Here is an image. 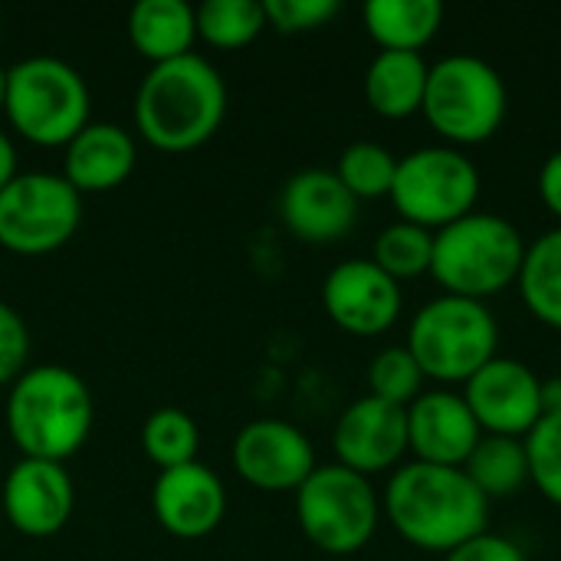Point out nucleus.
Instances as JSON below:
<instances>
[{
  "mask_svg": "<svg viewBox=\"0 0 561 561\" xmlns=\"http://www.w3.org/2000/svg\"><path fill=\"white\" fill-rule=\"evenodd\" d=\"M398 158L378 145V141H355L342 151L339 158V181L348 187L355 201H371V197H388L394 184Z\"/></svg>",
  "mask_w": 561,
  "mask_h": 561,
  "instance_id": "nucleus-28",
  "label": "nucleus"
},
{
  "mask_svg": "<svg viewBox=\"0 0 561 561\" xmlns=\"http://www.w3.org/2000/svg\"><path fill=\"white\" fill-rule=\"evenodd\" d=\"M519 296L526 309L549 329L561 332V227L526 243L519 270Z\"/></svg>",
  "mask_w": 561,
  "mask_h": 561,
  "instance_id": "nucleus-23",
  "label": "nucleus"
},
{
  "mask_svg": "<svg viewBox=\"0 0 561 561\" xmlns=\"http://www.w3.org/2000/svg\"><path fill=\"white\" fill-rule=\"evenodd\" d=\"M339 0H263L266 26L279 33H309L335 20Z\"/></svg>",
  "mask_w": 561,
  "mask_h": 561,
  "instance_id": "nucleus-31",
  "label": "nucleus"
},
{
  "mask_svg": "<svg viewBox=\"0 0 561 561\" xmlns=\"http://www.w3.org/2000/svg\"><path fill=\"white\" fill-rule=\"evenodd\" d=\"M82 224V194L49 171L16 174L0 191V247L43 256L66 247Z\"/></svg>",
  "mask_w": 561,
  "mask_h": 561,
  "instance_id": "nucleus-10",
  "label": "nucleus"
},
{
  "mask_svg": "<svg viewBox=\"0 0 561 561\" xmlns=\"http://www.w3.org/2000/svg\"><path fill=\"white\" fill-rule=\"evenodd\" d=\"M483 191L480 168L463 148L454 145H424L398 158L391 204L401 220L424 230H444L477 210Z\"/></svg>",
  "mask_w": 561,
  "mask_h": 561,
  "instance_id": "nucleus-8",
  "label": "nucleus"
},
{
  "mask_svg": "<svg viewBox=\"0 0 561 561\" xmlns=\"http://www.w3.org/2000/svg\"><path fill=\"white\" fill-rule=\"evenodd\" d=\"M128 39L151 66L187 56L197 39L194 7L184 0H138L128 10Z\"/></svg>",
  "mask_w": 561,
  "mask_h": 561,
  "instance_id": "nucleus-21",
  "label": "nucleus"
},
{
  "mask_svg": "<svg viewBox=\"0 0 561 561\" xmlns=\"http://www.w3.org/2000/svg\"><path fill=\"white\" fill-rule=\"evenodd\" d=\"M431 62L421 53L381 49L365 72V99L381 118H411L424 108Z\"/></svg>",
  "mask_w": 561,
  "mask_h": 561,
  "instance_id": "nucleus-20",
  "label": "nucleus"
},
{
  "mask_svg": "<svg viewBox=\"0 0 561 561\" xmlns=\"http://www.w3.org/2000/svg\"><path fill=\"white\" fill-rule=\"evenodd\" d=\"M194 16L197 36L217 49H243L266 26L263 3L256 0H207L194 10Z\"/></svg>",
  "mask_w": 561,
  "mask_h": 561,
  "instance_id": "nucleus-26",
  "label": "nucleus"
},
{
  "mask_svg": "<svg viewBox=\"0 0 561 561\" xmlns=\"http://www.w3.org/2000/svg\"><path fill=\"white\" fill-rule=\"evenodd\" d=\"M322 306L342 332L375 339L401 319L404 293L401 283L391 279L375 260H345L329 270L322 283Z\"/></svg>",
  "mask_w": 561,
  "mask_h": 561,
  "instance_id": "nucleus-12",
  "label": "nucleus"
},
{
  "mask_svg": "<svg viewBox=\"0 0 561 561\" xmlns=\"http://www.w3.org/2000/svg\"><path fill=\"white\" fill-rule=\"evenodd\" d=\"M408 352L424 378L437 385H467L500 355V325L486 302L440 293L424 302L408 329Z\"/></svg>",
  "mask_w": 561,
  "mask_h": 561,
  "instance_id": "nucleus-5",
  "label": "nucleus"
},
{
  "mask_svg": "<svg viewBox=\"0 0 561 561\" xmlns=\"http://www.w3.org/2000/svg\"><path fill=\"white\" fill-rule=\"evenodd\" d=\"M3 417L20 457L66 463L89 440L95 404L76 371L36 365L10 385Z\"/></svg>",
  "mask_w": 561,
  "mask_h": 561,
  "instance_id": "nucleus-3",
  "label": "nucleus"
},
{
  "mask_svg": "<svg viewBox=\"0 0 561 561\" xmlns=\"http://www.w3.org/2000/svg\"><path fill=\"white\" fill-rule=\"evenodd\" d=\"M523 444L529 457V483L561 510V414H542Z\"/></svg>",
  "mask_w": 561,
  "mask_h": 561,
  "instance_id": "nucleus-30",
  "label": "nucleus"
},
{
  "mask_svg": "<svg viewBox=\"0 0 561 561\" xmlns=\"http://www.w3.org/2000/svg\"><path fill=\"white\" fill-rule=\"evenodd\" d=\"M365 30L381 49L394 53H421L444 23L440 0H368Z\"/></svg>",
  "mask_w": 561,
  "mask_h": 561,
  "instance_id": "nucleus-22",
  "label": "nucleus"
},
{
  "mask_svg": "<svg viewBox=\"0 0 561 561\" xmlns=\"http://www.w3.org/2000/svg\"><path fill=\"white\" fill-rule=\"evenodd\" d=\"M3 99H7V69L0 66V112H3Z\"/></svg>",
  "mask_w": 561,
  "mask_h": 561,
  "instance_id": "nucleus-37",
  "label": "nucleus"
},
{
  "mask_svg": "<svg viewBox=\"0 0 561 561\" xmlns=\"http://www.w3.org/2000/svg\"><path fill=\"white\" fill-rule=\"evenodd\" d=\"M480 440L483 431L463 394L437 388L408 404V450L414 454V460L463 470Z\"/></svg>",
  "mask_w": 561,
  "mask_h": 561,
  "instance_id": "nucleus-16",
  "label": "nucleus"
},
{
  "mask_svg": "<svg viewBox=\"0 0 561 561\" xmlns=\"http://www.w3.org/2000/svg\"><path fill=\"white\" fill-rule=\"evenodd\" d=\"M526 240L500 214L473 210L434 233L431 276L447 296L486 302L519 279Z\"/></svg>",
  "mask_w": 561,
  "mask_h": 561,
  "instance_id": "nucleus-4",
  "label": "nucleus"
},
{
  "mask_svg": "<svg viewBox=\"0 0 561 561\" xmlns=\"http://www.w3.org/2000/svg\"><path fill=\"white\" fill-rule=\"evenodd\" d=\"M16 174H20V171H16V148H13V141H10V135L0 131V191H3Z\"/></svg>",
  "mask_w": 561,
  "mask_h": 561,
  "instance_id": "nucleus-35",
  "label": "nucleus"
},
{
  "mask_svg": "<svg viewBox=\"0 0 561 561\" xmlns=\"http://www.w3.org/2000/svg\"><path fill=\"white\" fill-rule=\"evenodd\" d=\"M463 473L473 480V486L486 500H503L519 493L529 483V457L526 444L516 437H493L483 434L470 460L463 463Z\"/></svg>",
  "mask_w": 561,
  "mask_h": 561,
  "instance_id": "nucleus-24",
  "label": "nucleus"
},
{
  "mask_svg": "<svg viewBox=\"0 0 561 561\" xmlns=\"http://www.w3.org/2000/svg\"><path fill=\"white\" fill-rule=\"evenodd\" d=\"M463 401L480 431L493 437L526 440V434L542 421V381L519 358L496 355L483 365L463 385Z\"/></svg>",
  "mask_w": 561,
  "mask_h": 561,
  "instance_id": "nucleus-11",
  "label": "nucleus"
},
{
  "mask_svg": "<svg viewBox=\"0 0 561 561\" xmlns=\"http://www.w3.org/2000/svg\"><path fill=\"white\" fill-rule=\"evenodd\" d=\"M510 108V89L483 56L457 53L431 66L424 118L454 148L490 141Z\"/></svg>",
  "mask_w": 561,
  "mask_h": 561,
  "instance_id": "nucleus-7",
  "label": "nucleus"
},
{
  "mask_svg": "<svg viewBox=\"0 0 561 561\" xmlns=\"http://www.w3.org/2000/svg\"><path fill=\"white\" fill-rule=\"evenodd\" d=\"M296 519L319 552L355 556L378 533L381 500L368 477L342 463H329L316 467L296 490Z\"/></svg>",
  "mask_w": 561,
  "mask_h": 561,
  "instance_id": "nucleus-9",
  "label": "nucleus"
},
{
  "mask_svg": "<svg viewBox=\"0 0 561 561\" xmlns=\"http://www.w3.org/2000/svg\"><path fill=\"white\" fill-rule=\"evenodd\" d=\"M233 467L240 480L266 493H296L316 463L312 440L289 421H250L233 440Z\"/></svg>",
  "mask_w": 561,
  "mask_h": 561,
  "instance_id": "nucleus-13",
  "label": "nucleus"
},
{
  "mask_svg": "<svg viewBox=\"0 0 561 561\" xmlns=\"http://www.w3.org/2000/svg\"><path fill=\"white\" fill-rule=\"evenodd\" d=\"M7 523L26 539H49L62 533L72 516L76 490L66 463L20 457L0 490Z\"/></svg>",
  "mask_w": 561,
  "mask_h": 561,
  "instance_id": "nucleus-15",
  "label": "nucleus"
},
{
  "mask_svg": "<svg viewBox=\"0 0 561 561\" xmlns=\"http://www.w3.org/2000/svg\"><path fill=\"white\" fill-rule=\"evenodd\" d=\"M539 197L561 220V148L552 151L539 168Z\"/></svg>",
  "mask_w": 561,
  "mask_h": 561,
  "instance_id": "nucleus-34",
  "label": "nucleus"
},
{
  "mask_svg": "<svg viewBox=\"0 0 561 561\" xmlns=\"http://www.w3.org/2000/svg\"><path fill=\"white\" fill-rule=\"evenodd\" d=\"M444 561H529L526 559V552L513 542V539H506V536H496V533H480L477 539H470V542H463L460 549H454V552H447Z\"/></svg>",
  "mask_w": 561,
  "mask_h": 561,
  "instance_id": "nucleus-33",
  "label": "nucleus"
},
{
  "mask_svg": "<svg viewBox=\"0 0 561 561\" xmlns=\"http://www.w3.org/2000/svg\"><path fill=\"white\" fill-rule=\"evenodd\" d=\"M381 513L391 529L421 552L447 556L490 526V500L460 467L401 463L385 486Z\"/></svg>",
  "mask_w": 561,
  "mask_h": 561,
  "instance_id": "nucleus-1",
  "label": "nucleus"
},
{
  "mask_svg": "<svg viewBox=\"0 0 561 561\" xmlns=\"http://www.w3.org/2000/svg\"><path fill=\"white\" fill-rule=\"evenodd\" d=\"M135 141L115 122H89L69 145L62 178L79 194H102L125 184L135 171Z\"/></svg>",
  "mask_w": 561,
  "mask_h": 561,
  "instance_id": "nucleus-19",
  "label": "nucleus"
},
{
  "mask_svg": "<svg viewBox=\"0 0 561 561\" xmlns=\"http://www.w3.org/2000/svg\"><path fill=\"white\" fill-rule=\"evenodd\" d=\"M424 381L427 378L408 345H388L368 365V394L404 411L414 398L424 394Z\"/></svg>",
  "mask_w": 561,
  "mask_h": 561,
  "instance_id": "nucleus-29",
  "label": "nucleus"
},
{
  "mask_svg": "<svg viewBox=\"0 0 561 561\" xmlns=\"http://www.w3.org/2000/svg\"><path fill=\"white\" fill-rule=\"evenodd\" d=\"M279 217L293 237L306 243H335L358 220V201L335 171L306 168L283 184Z\"/></svg>",
  "mask_w": 561,
  "mask_h": 561,
  "instance_id": "nucleus-17",
  "label": "nucleus"
},
{
  "mask_svg": "<svg viewBox=\"0 0 561 561\" xmlns=\"http://www.w3.org/2000/svg\"><path fill=\"white\" fill-rule=\"evenodd\" d=\"M371 260L391 276V279H417L431 273L434 260V230H424L408 220H394L385 227L375 240Z\"/></svg>",
  "mask_w": 561,
  "mask_h": 561,
  "instance_id": "nucleus-27",
  "label": "nucleus"
},
{
  "mask_svg": "<svg viewBox=\"0 0 561 561\" xmlns=\"http://www.w3.org/2000/svg\"><path fill=\"white\" fill-rule=\"evenodd\" d=\"M542 414H561V375L542 381Z\"/></svg>",
  "mask_w": 561,
  "mask_h": 561,
  "instance_id": "nucleus-36",
  "label": "nucleus"
},
{
  "mask_svg": "<svg viewBox=\"0 0 561 561\" xmlns=\"http://www.w3.org/2000/svg\"><path fill=\"white\" fill-rule=\"evenodd\" d=\"M151 510L164 533L194 542L220 526L227 513V490L210 467L194 460L158 473L151 490Z\"/></svg>",
  "mask_w": 561,
  "mask_h": 561,
  "instance_id": "nucleus-18",
  "label": "nucleus"
},
{
  "mask_svg": "<svg viewBox=\"0 0 561 561\" xmlns=\"http://www.w3.org/2000/svg\"><path fill=\"white\" fill-rule=\"evenodd\" d=\"M332 447L342 467L368 480L375 473H394L408 454V411L365 394L335 421Z\"/></svg>",
  "mask_w": 561,
  "mask_h": 561,
  "instance_id": "nucleus-14",
  "label": "nucleus"
},
{
  "mask_svg": "<svg viewBox=\"0 0 561 561\" xmlns=\"http://www.w3.org/2000/svg\"><path fill=\"white\" fill-rule=\"evenodd\" d=\"M89 85L56 56H26L7 69L3 115L33 145H69L89 125Z\"/></svg>",
  "mask_w": 561,
  "mask_h": 561,
  "instance_id": "nucleus-6",
  "label": "nucleus"
},
{
  "mask_svg": "<svg viewBox=\"0 0 561 561\" xmlns=\"http://www.w3.org/2000/svg\"><path fill=\"white\" fill-rule=\"evenodd\" d=\"M141 447L145 457L158 467V470H174L184 463L197 460V447H201V431L194 424V417L181 408H158L148 414L145 427H141Z\"/></svg>",
  "mask_w": 561,
  "mask_h": 561,
  "instance_id": "nucleus-25",
  "label": "nucleus"
},
{
  "mask_svg": "<svg viewBox=\"0 0 561 561\" xmlns=\"http://www.w3.org/2000/svg\"><path fill=\"white\" fill-rule=\"evenodd\" d=\"M227 115V85L204 56L187 53L148 69L135 95V125L161 151H194Z\"/></svg>",
  "mask_w": 561,
  "mask_h": 561,
  "instance_id": "nucleus-2",
  "label": "nucleus"
},
{
  "mask_svg": "<svg viewBox=\"0 0 561 561\" xmlns=\"http://www.w3.org/2000/svg\"><path fill=\"white\" fill-rule=\"evenodd\" d=\"M30 358V329L23 316L0 302V385H13L26 371Z\"/></svg>",
  "mask_w": 561,
  "mask_h": 561,
  "instance_id": "nucleus-32",
  "label": "nucleus"
}]
</instances>
